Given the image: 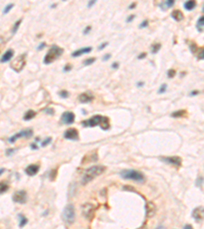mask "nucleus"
Listing matches in <instances>:
<instances>
[{
	"instance_id": "nucleus-47",
	"label": "nucleus",
	"mask_w": 204,
	"mask_h": 229,
	"mask_svg": "<svg viewBox=\"0 0 204 229\" xmlns=\"http://www.w3.org/2000/svg\"><path fill=\"white\" fill-rule=\"evenodd\" d=\"M45 46H46V43H45V42H42V43L37 47V50H42V49H43V48L45 47Z\"/></svg>"
},
{
	"instance_id": "nucleus-34",
	"label": "nucleus",
	"mask_w": 204,
	"mask_h": 229,
	"mask_svg": "<svg viewBox=\"0 0 204 229\" xmlns=\"http://www.w3.org/2000/svg\"><path fill=\"white\" fill-rule=\"evenodd\" d=\"M190 50H191V52L192 53H196V51H197L198 50V48H197V45H196L194 42H192V43L190 44Z\"/></svg>"
},
{
	"instance_id": "nucleus-40",
	"label": "nucleus",
	"mask_w": 204,
	"mask_h": 229,
	"mask_svg": "<svg viewBox=\"0 0 204 229\" xmlns=\"http://www.w3.org/2000/svg\"><path fill=\"white\" fill-rule=\"evenodd\" d=\"M72 66L71 64H67L65 65V66L63 67V71L64 72H68V71H72Z\"/></svg>"
},
{
	"instance_id": "nucleus-28",
	"label": "nucleus",
	"mask_w": 204,
	"mask_h": 229,
	"mask_svg": "<svg viewBox=\"0 0 204 229\" xmlns=\"http://www.w3.org/2000/svg\"><path fill=\"white\" fill-rule=\"evenodd\" d=\"M95 61H96V58L95 57H90V58H87V59H85L83 61V64L85 65V66H89V65H91L92 63H94Z\"/></svg>"
},
{
	"instance_id": "nucleus-29",
	"label": "nucleus",
	"mask_w": 204,
	"mask_h": 229,
	"mask_svg": "<svg viewBox=\"0 0 204 229\" xmlns=\"http://www.w3.org/2000/svg\"><path fill=\"white\" fill-rule=\"evenodd\" d=\"M7 191H8V185L5 182H0V195L6 192Z\"/></svg>"
},
{
	"instance_id": "nucleus-46",
	"label": "nucleus",
	"mask_w": 204,
	"mask_h": 229,
	"mask_svg": "<svg viewBox=\"0 0 204 229\" xmlns=\"http://www.w3.org/2000/svg\"><path fill=\"white\" fill-rule=\"evenodd\" d=\"M14 152H15V150H14V149H8V150L6 151V155H7V156H10V155H11V154H13Z\"/></svg>"
},
{
	"instance_id": "nucleus-50",
	"label": "nucleus",
	"mask_w": 204,
	"mask_h": 229,
	"mask_svg": "<svg viewBox=\"0 0 204 229\" xmlns=\"http://www.w3.org/2000/svg\"><path fill=\"white\" fill-rule=\"evenodd\" d=\"M136 6H137V3H135V2L131 3V4H130V6H129V9H131V10H132V9H134V8H135V7H136Z\"/></svg>"
},
{
	"instance_id": "nucleus-51",
	"label": "nucleus",
	"mask_w": 204,
	"mask_h": 229,
	"mask_svg": "<svg viewBox=\"0 0 204 229\" xmlns=\"http://www.w3.org/2000/svg\"><path fill=\"white\" fill-rule=\"evenodd\" d=\"M95 3H96V1H95V0H91V1H90L89 3H88V7H91V6H93V5L95 4Z\"/></svg>"
},
{
	"instance_id": "nucleus-19",
	"label": "nucleus",
	"mask_w": 204,
	"mask_h": 229,
	"mask_svg": "<svg viewBox=\"0 0 204 229\" xmlns=\"http://www.w3.org/2000/svg\"><path fill=\"white\" fill-rule=\"evenodd\" d=\"M175 3H176L175 0H165V1L160 2L158 6L161 8V10H167V9L171 8V7L174 6Z\"/></svg>"
},
{
	"instance_id": "nucleus-26",
	"label": "nucleus",
	"mask_w": 204,
	"mask_h": 229,
	"mask_svg": "<svg viewBox=\"0 0 204 229\" xmlns=\"http://www.w3.org/2000/svg\"><path fill=\"white\" fill-rule=\"evenodd\" d=\"M18 218H20V224H18V226H20L21 228L24 227L25 225H27V223H28V219H27L24 215L20 214L18 215Z\"/></svg>"
},
{
	"instance_id": "nucleus-53",
	"label": "nucleus",
	"mask_w": 204,
	"mask_h": 229,
	"mask_svg": "<svg viewBox=\"0 0 204 229\" xmlns=\"http://www.w3.org/2000/svg\"><path fill=\"white\" fill-rule=\"evenodd\" d=\"M31 148H32L33 150H37L38 145H36V144H32V145H31Z\"/></svg>"
},
{
	"instance_id": "nucleus-41",
	"label": "nucleus",
	"mask_w": 204,
	"mask_h": 229,
	"mask_svg": "<svg viewBox=\"0 0 204 229\" xmlns=\"http://www.w3.org/2000/svg\"><path fill=\"white\" fill-rule=\"evenodd\" d=\"M108 45V43H107V42H104V43H102V44H100L99 46H98V50L99 51H101V50H103L104 49L106 46Z\"/></svg>"
},
{
	"instance_id": "nucleus-38",
	"label": "nucleus",
	"mask_w": 204,
	"mask_h": 229,
	"mask_svg": "<svg viewBox=\"0 0 204 229\" xmlns=\"http://www.w3.org/2000/svg\"><path fill=\"white\" fill-rule=\"evenodd\" d=\"M198 59H199V60H203V59H204V50H203V48H201V49L199 50Z\"/></svg>"
},
{
	"instance_id": "nucleus-55",
	"label": "nucleus",
	"mask_w": 204,
	"mask_h": 229,
	"mask_svg": "<svg viewBox=\"0 0 204 229\" xmlns=\"http://www.w3.org/2000/svg\"><path fill=\"white\" fill-rule=\"evenodd\" d=\"M143 86H144V83H143V81H139V83L137 84V87H138V88H141V87H143Z\"/></svg>"
},
{
	"instance_id": "nucleus-6",
	"label": "nucleus",
	"mask_w": 204,
	"mask_h": 229,
	"mask_svg": "<svg viewBox=\"0 0 204 229\" xmlns=\"http://www.w3.org/2000/svg\"><path fill=\"white\" fill-rule=\"evenodd\" d=\"M26 57H27V53H24L12 60L10 66L15 72H21L22 69H24L25 65H26Z\"/></svg>"
},
{
	"instance_id": "nucleus-22",
	"label": "nucleus",
	"mask_w": 204,
	"mask_h": 229,
	"mask_svg": "<svg viewBox=\"0 0 204 229\" xmlns=\"http://www.w3.org/2000/svg\"><path fill=\"white\" fill-rule=\"evenodd\" d=\"M196 7V1H193V0H189V1H186L184 3V8L190 11V10H193Z\"/></svg>"
},
{
	"instance_id": "nucleus-42",
	"label": "nucleus",
	"mask_w": 204,
	"mask_h": 229,
	"mask_svg": "<svg viewBox=\"0 0 204 229\" xmlns=\"http://www.w3.org/2000/svg\"><path fill=\"white\" fill-rule=\"evenodd\" d=\"M91 26H88V27H86V28H85L84 29V31H83V34L84 35H88V34H89L90 33V31H91Z\"/></svg>"
},
{
	"instance_id": "nucleus-9",
	"label": "nucleus",
	"mask_w": 204,
	"mask_h": 229,
	"mask_svg": "<svg viewBox=\"0 0 204 229\" xmlns=\"http://www.w3.org/2000/svg\"><path fill=\"white\" fill-rule=\"evenodd\" d=\"M94 211L95 208L92 204H84L82 206V213L83 216L87 219H92V217L94 215Z\"/></svg>"
},
{
	"instance_id": "nucleus-27",
	"label": "nucleus",
	"mask_w": 204,
	"mask_h": 229,
	"mask_svg": "<svg viewBox=\"0 0 204 229\" xmlns=\"http://www.w3.org/2000/svg\"><path fill=\"white\" fill-rule=\"evenodd\" d=\"M160 48H161V44L160 43H154L151 46V53L152 54H156L160 50Z\"/></svg>"
},
{
	"instance_id": "nucleus-14",
	"label": "nucleus",
	"mask_w": 204,
	"mask_h": 229,
	"mask_svg": "<svg viewBox=\"0 0 204 229\" xmlns=\"http://www.w3.org/2000/svg\"><path fill=\"white\" fill-rule=\"evenodd\" d=\"M94 100V96L91 94L90 92H86V93H82L80 96H79V101L81 103L83 104H87V103H90L92 101Z\"/></svg>"
},
{
	"instance_id": "nucleus-4",
	"label": "nucleus",
	"mask_w": 204,
	"mask_h": 229,
	"mask_svg": "<svg viewBox=\"0 0 204 229\" xmlns=\"http://www.w3.org/2000/svg\"><path fill=\"white\" fill-rule=\"evenodd\" d=\"M122 178L127 180H133L136 182H144L145 181V176L143 173H141L138 170H133V169H128V170H122L120 173Z\"/></svg>"
},
{
	"instance_id": "nucleus-33",
	"label": "nucleus",
	"mask_w": 204,
	"mask_h": 229,
	"mask_svg": "<svg viewBox=\"0 0 204 229\" xmlns=\"http://www.w3.org/2000/svg\"><path fill=\"white\" fill-rule=\"evenodd\" d=\"M167 76L169 77V79H172V77L176 76V71L175 69H168L167 71Z\"/></svg>"
},
{
	"instance_id": "nucleus-25",
	"label": "nucleus",
	"mask_w": 204,
	"mask_h": 229,
	"mask_svg": "<svg viewBox=\"0 0 204 229\" xmlns=\"http://www.w3.org/2000/svg\"><path fill=\"white\" fill-rule=\"evenodd\" d=\"M22 19L21 18V19H18V21H17L14 22V25L12 26V29H11V33H12V35L17 34V30H18V28H20V26L22 24Z\"/></svg>"
},
{
	"instance_id": "nucleus-10",
	"label": "nucleus",
	"mask_w": 204,
	"mask_h": 229,
	"mask_svg": "<svg viewBox=\"0 0 204 229\" xmlns=\"http://www.w3.org/2000/svg\"><path fill=\"white\" fill-rule=\"evenodd\" d=\"M75 119H76V116H75V113L72 111H65L64 113L61 115V118H60V121L61 123L63 124H72L75 122Z\"/></svg>"
},
{
	"instance_id": "nucleus-31",
	"label": "nucleus",
	"mask_w": 204,
	"mask_h": 229,
	"mask_svg": "<svg viewBox=\"0 0 204 229\" xmlns=\"http://www.w3.org/2000/svg\"><path fill=\"white\" fill-rule=\"evenodd\" d=\"M58 95H59L62 99H67V97L70 96V94H68V92H67V91H65V90H62V91L58 92Z\"/></svg>"
},
{
	"instance_id": "nucleus-21",
	"label": "nucleus",
	"mask_w": 204,
	"mask_h": 229,
	"mask_svg": "<svg viewBox=\"0 0 204 229\" xmlns=\"http://www.w3.org/2000/svg\"><path fill=\"white\" fill-rule=\"evenodd\" d=\"M196 29L199 33H203L204 31V17H200L196 24Z\"/></svg>"
},
{
	"instance_id": "nucleus-12",
	"label": "nucleus",
	"mask_w": 204,
	"mask_h": 229,
	"mask_svg": "<svg viewBox=\"0 0 204 229\" xmlns=\"http://www.w3.org/2000/svg\"><path fill=\"white\" fill-rule=\"evenodd\" d=\"M192 217H193V219L196 222H202L204 217V209L202 206L194 209L193 212H192Z\"/></svg>"
},
{
	"instance_id": "nucleus-57",
	"label": "nucleus",
	"mask_w": 204,
	"mask_h": 229,
	"mask_svg": "<svg viewBox=\"0 0 204 229\" xmlns=\"http://www.w3.org/2000/svg\"><path fill=\"white\" fill-rule=\"evenodd\" d=\"M155 229H165V227H164V226H162V225H160V226H158V227H156Z\"/></svg>"
},
{
	"instance_id": "nucleus-48",
	"label": "nucleus",
	"mask_w": 204,
	"mask_h": 229,
	"mask_svg": "<svg viewBox=\"0 0 204 229\" xmlns=\"http://www.w3.org/2000/svg\"><path fill=\"white\" fill-rule=\"evenodd\" d=\"M146 56H147V54L146 53H140L139 55H138V59H144Z\"/></svg>"
},
{
	"instance_id": "nucleus-32",
	"label": "nucleus",
	"mask_w": 204,
	"mask_h": 229,
	"mask_svg": "<svg viewBox=\"0 0 204 229\" xmlns=\"http://www.w3.org/2000/svg\"><path fill=\"white\" fill-rule=\"evenodd\" d=\"M167 90V84H163L161 85V87L159 88L158 90V94H163V93H165V91Z\"/></svg>"
},
{
	"instance_id": "nucleus-58",
	"label": "nucleus",
	"mask_w": 204,
	"mask_h": 229,
	"mask_svg": "<svg viewBox=\"0 0 204 229\" xmlns=\"http://www.w3.org/2000/svg\"><path fill=\"white\" fill-rule=\"evenodd\" d=\"M139 229H147V228H146V226H143V227H141V228H139Z\"/></svg>"
},
{
	"instance_id": "nucleus-39",
	"label": "nucleus",
	"mask_w": 204,
	"mask_h": 229,
	"mask_svg": "<svg viewBox=\"0 0 204 229\" xmlns=\"http://www.w3.org/2000/svg\"><path fill=\"white\" fill-rule=\"evenodd\" d=\"M197 186L198 188H202V184H203V177L201 176V177H199L198 179H197Z\"/></svg>"
},
{
	"instance_id": "nucleus-20",
	"label": "nucleus",
	"mask_w": 204,
	"mask_h": 229,
	"mask_svg": "<svg viewBox=\"0 0 204 229\" xmlns=\"http://www.w3.org/2000/svg\"><path fill=\"white\" fill-rule=\"evenodd\" d=\"M171 17L174 18L176 22H181L184 19V14H183L182 11L179 10V9H176V10L172 11V12L171 13Z\"/></svg>"
},
{
	"instance_id": "nucleus-8",
	"label": "nucleus",
	"mask_w": 204,
	"mask_h": 229,
	"mask_svg": "<svg viewBox=\"0 0 204 229\" xmlns=\"http://www.w3.org/2000/svg\"><path fill=\"white\" fill-rule=\"evenodd\" d=\"M27 200H28V195L26 191H17L12 196V201L17 204H26Z\"/></svg>"
},
{
	"instance_id": "nucleus-43",
	"label": "nucleus",
	"mask_w": 204,
	"mask_h": 229,
	"mask_svg": "<svg viewBox=\"0 0 204 229\" xmlns=\"http://www.w3.org/2000/svg\"><path fill=\"white\" fill-rule=\"evenodd\" d=\"M118 66H120V63H118V62H113L112 64H111V68H113V69H117L118 68Z\"/></svg>"
},
{
	"instance_id": "nucleus-52",
	"label": "nucleus",
	"mask_w": 204,
	"mask_h": 229,
	"mask_svg": "<svg viewBox=\"0 0 204 229\" xmlns=\"http://www.w3.org/2000/svg\"><path fill=\"white\" fill-rule=\"evenodd\" d=\"M184 229H194V228H193V226H192V225L187 224V225H185V226H184Z\"/></svg>"
},
{
	"instance_id": "nucleus-23",
	"label": "nucleus",
	"mask_w": 204,
	"mask_h": 229,
	"mask_svg": "<svg viewBox=\"0 0 204 229\" xmlns=\"http://www.w3.org/2000/svg\"><path fill=\"white\" fill-rule=\"evenodd\" d=\"M36 116V112L34 110H28L24 115V120L26 121H29V120H32L33 118H35Z\"/></svg>"
},
{
	"instance_id": "nucleus-1",
	"label": "nucleus",
	"mask_w": 204,
	"mask_h": 229,
	"mask_svg": "<svg viewBox=\"0 0 204 229\" xmlns=\"http://www.w3.org/2000/svg\"><path fill=\"white\" fill-rule=\"evenodd\" d=\"M82 125L85 127H95L100 125L103 130H108L110 127V123L108 117H105V116L102 115H94L93 117L82 121Z\"/></svg>"
},
{
	"instance_id": "nucleus-30",
	"label": "nucleus",
	"mask_w": 204,
	"mask_h": 229,
	"mask_svg": "<svg viewBox=\"0 0 204 229\" xmlns=\"http://www.w3.org/2000/svg\"><path fill=\"white\" fill-rule=\"evenodd\" d=\"M13 6H14V4L13 3H9V4H7L6 6H5V8H4V10H3V14H6V13H8L9 11L13 8Z\"/></svg>"
},
{
	"instance_id": "nucleus-56",
	"label": "nucleus",
	"mask_w": 204,
	"mask_h": 229,
	"mask_svg": "<svg viewBox=\"0 0 204 229\" xmlns=\"http://www.w3.org/2000/svg\"><path fill=\"white\" fill-rule=\"evenodd\" d=\"M5 171V169H3V168H0V175H2L3 174V172Z\"/></svg>"
},
{
	"instance_id": "nucleus-35",
	"label": "nucleus",
	"mask_w": 204,
	"mask_h": 229,
	"mask_svg": "<svg viewBox=\"0 0 204 229\" xmlns=\"http://www.w3.org/2000/svg\"><path fill=\"white\" fill-rule=\"evenodd\" d=\"M43 112H45V113H47L48 115H53L54 114V110L52 109V108H45V109L43 110Z\"/></svg>"
},
{
	"instance_id": "nucleus-2",
	"label": "nucleus",
	"mask_w": 204,
	"mask_h": 229,
	"mask_svg": "<svg viewBox=\"0 0 204 229\" xmlns=\"http://www.w3.org/2000/svg\"><path fill=\"white\" fill-rule=\"evenodd\" d=\"M105 169L106 168L102 165H94V166H92V167L88 168L84 173V176L82 178V183L83 184L89 183V182H91L94 178L101 175V174L105 171Z\"/></svg>"
},
{
	"instance_id": "nucleus-24",
	"label": "nucleus",
	"mask_w": 204,
	"mask_h": 229,
	"mask_svg": "<svg viewBox=\"0 0 204 229\" xmlns=\"http://www.w3.org/2000/svg\"><path fill=\"white\" fill-rule=\"evenodd\" d=\"M186 114H187L186 110H178V111L172 112L171 116H172V117H174V118H179V117H184Z\"/></svg>"
},
{
	"instance_id": "nucleus-15",
	"label": "nucleus",
	"mask_w": 204,
	"mask_h": 229,
	"mask_svg": "<svg viewBox=\"0 0 204 229\" xmlns=\"http://www.w3.org/2000/svg\"><path fill=\"white\" fill-rule=\"evenodd\" d=\"M39 169H40V166L37 165V164H31L29 165L28 167L26 168V173L28 174L29 176H35L36 174L39 172Z\"/></svg>"
},
{
	"instance_id": "nucleus-54",
	"label": "nucleus",
	"mask_w": 204,
	"mask_h": 229,
	"mask_svg": "<svg viewBox=\"0 0 204 229\" xmlns=\"http://www.w3.org/2000/svg\"><path fill=\"white\" fill-rule=\"evenodd\" d=\"M4 45V41H3V39L2 38H0V49L2 48V46Z\"/></svg>"
},
{
	"instance_id": "nucleus-45",
	"label": "nucleus",
	"mask_w": 204,
	"mask_h": 229,
	"mask_svg": "<svg viewBox=\"0 0 204 229\" xmlns=\"http://www.w3.org/2000/svg\"><path fill=\"white\" fill-rule=\"evenodd\" d=\"M199 94H200V91H198V90H195V91H193V92H191L190 94H189V96L193 97V96H197V95H199Z\"/></svg>"
},
{
	"instance_id": "nucleus-13",
	"label": "nucleus",
	"mask_w": 204,
	"mask_h": 229,
	"mask_svg": "<svg viewBox=\"0 0 204 229\" xmlns=\"http://www.w3.org/2000/svg\"><path fill=\"white\" fill-rule=\"evenodd\" d=\"M63 137L67 139H71V141H78L79 139V133L76 129H70L64 131Z\"/></svg>"
},
{
	"instance_id": "nucleus-16",
	"label": "nucleus",
	"mask_w": 204,
	"mask_h": 229,
	"mask_svg": "<svg viewBox=\"0 0 204 229\" xmlns=\"http://www.w3.org/2000/svg\"><path fill=\"white\" fill-rule=\"evenodd\" d=\"M13 55H14V51H13V50L12 49H8L2 55L1 59H0V62H1V63H5V62L10 61L13 58Z\"/></svg>"
},
{
	"instance_id": "nucleus-7",
	"label": "nucleus",
	"mask_w": 204,
	"mask_h": 229,
	"mask_svg": "<svg viewBox=\"0 0 204 229\" xmlns=\"http://www.w3.org/2000/svg\"><path fill=\"white\" fill-rule=\"evenodd\" d=\"M32 135H33V129H28L22 130V131H20V133H17V134H15L14 135H12V137H10L8 139V143L13 144L17 139H20V138L30 139V138H32Z\"/></svg>"
},
{
	"instance_id": "nucleus-49",
	"label": "nucleus",
	"mask_w": 204,
	"mask_h": 229,
	"mask_svg": "<svg viewBox=\"0 0 204 229\" xmlns=\"http://www.w3.org/2000/svg\"><path fill=\"white\" fill-rule=\"evenodd\" d=\"M111 57V55H110V53H107V54H105L104 56H103V61H107L109 59V58Z\"/></svg>"
},
{
	"instance_id": "nucleus-11",
	"label": "nucleus",
	"mask_w": 204,
	"mask_h": 229,
	"mask_svg": "<svg viewBox=\"0 0 204 229\" xmlns=\"http://www.w3.org/2000/svg\"><path fill=\"white\" fill-rule=\"evenodd\" d=\"M160 161H162L164 163L169 165H174V166H178L180 167L182 165V159L178 156H172V157H161Z\"/></svg>"
},
{
	"instance_id": "nucleus-17",
	"label": "nucleus",
	"mask_w": 204,
	"mask_h": 229,
	"mask_svg": "<svg viewBox=\"0 0 204 229\" xmlns=\"http://www.w3.org/2000/svg\"><path fill=\"white\" fill-rule=\"evenodd\" d=\"M92 51V47H84V48H81V49H78L76 50L72 53V57H79L81 55H83V54H87V53H90Z\"/></svg>"
},
{
	"instance_id": "nucleus-36",
	"label": "nucleus",
	"mask_w": 204,
	"mask_h": 229,
	"mask_svg": "<svg viewBox=\"0 0 204 229\" xmlns=\"http://www.w3.org/2000/svg\"><path fill=\"white\" fill-rule=\"evenodd\" d=\"M51 141H52V139H51V138H47V139H45V141L42 142L41 146H42V147H46L47 145H49L50 143H51Z\"/></svg>"
},
{
	"instance_id": "nucleus-37",
	"label": "nucleus",
	"mask_w": 204,
	"mask_h": 229,
	"mask_svg": "<svg viewBox=\"0 0 204 229\" xmlns=\"http://www.w3.org/2000/svg\"><path fill=\"white\" fill-rule=\"evenodd\" d=\"M148 25H149V22L147 21V19H145V21H144L143 22H141V24H140L139 28H140V29H144V28H147V27H148Z\"/></svg>"
},
{
	"instance_id": "nucleus-5",
	"label": "nucleus",
	"mask_w": 204,
	"mask_h": 229,
	"mask_svg": "<svg viewBox=\"0 0 204 229\" xmlns=\"http://www.w3.org/2000/svg\"><path fill=\"white\" fill-rule=\"evenodd\" d=\"M61 217H62V220L64 221L65 224L71 225L74 223L76 219V210L74 205L68 204L65 206L62 211V214H61Z\"/></svg>"
},
{
	"instance_id": "nucleus-18",
	"label": "nucleus",
	"mask_w": 204,
	"mask_h": 229,
	"mask_svg": "<svg viewBox=\"0 0 204 229\" xmlns=\"http://www.w3.org/2000/svg\"><path fill=\"white\" fill-rule=\"evenodd\" d=\"M145 210H146V215H147V217H153L155 214L156 207L153 203H148L146 205Z\"/></svg>"
},
{
	"instance_id": "nucleus-3",
	"label": "nucleus",
	"mask_w": 204,
	"mask_h": 229,
	"mask_svg": "<svg viewBox=\"0 0 204 229\" xmlns=\"http://www.w3.org/2000/svg\"><path fill=\"white\" fill-rule=\"evenodd\" d=\"M63 54V49L58 47L57 45H52L50 49L48 50L47 54L45 55L44 59H43V63L44 64H50L52 63L53 61L57 60L58 58Z\"/></svg>"
},
{
	"instance_id": "nucleus-44",
	"label": "nucleus",
	"mask_w": 204,
	"mask_h": 229,
	"mask_svg": "<svg viewBox=\"0 0 204 229\" xmlns=\"http://www.w3.org/2000/svg\"><path fill=\"white\" fill-rule=\"evenodd\" d=\"M135 17H135V14H131L130 17H129L128 18H127V22H132L134 21V18H135Z\"/></svg>"
}]
</instances>
